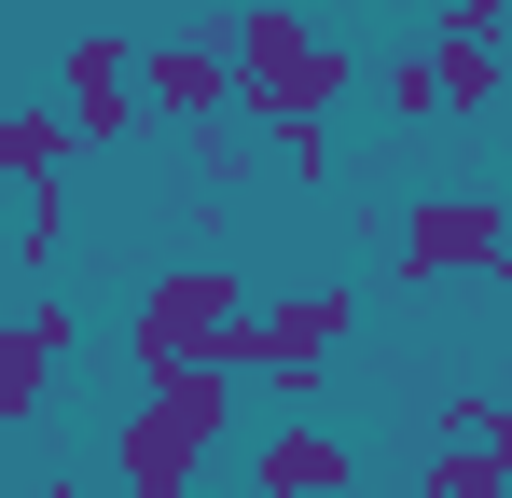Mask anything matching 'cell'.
<instances>
[{
  "mask_svg": "<svg viewBox=\"0 0 512 498\" xmlns=\"http://www.w3.org/2000/svg\"><path fill=\"white\" fill-rule=\"evenodd\" d=\"M236 374L222 360H180V374H153L139 402H125V429H111V485L125 498H194V471L236 443Z\"/></svg>",
  "mask_w": 512,
  "mask_h": 498,
  "instance_id": "cell-1",
  "label": "cell"
},
{
  "mask_svg": "<svg viewBox=\"0 0 512 498\" xmlns=\"http://www.w3.org/2000/svg\"><path fill=\"white\" fill-rule=\"evenodd\" d=\"M222 70H236V125H333L346 97H360V56H346L333 28H305L291 0H250L222 28Z\"/></svg>",
  "mask_w": 512,
  "mask_h": 498,
  "instance_id": "cell-2",
  "label": "cell"
},
{
  "mask_svg": "<svg viewBox=\"0 0 512 498\" xmlns=\"http://www.w3.org/2000/svg\"><path fill=\"white\" fill-rule=\"evenodd\" d=\"M346 332H360V277H305V291H277V305H250V319L222 332V374H236V388H277V402L305 415L333 388Z\"/></svg>",
  "mask_w": 512,
  "mask_h": 498,
  "instance_id": "cell-3",
  "label": "cell"
},
{
  "mask_svg": "<svg viewBox=\"0 0 512 498\" xmlns=\"http://www.w3.org/2000/svg\"><path fill=\"white\" fill-rule=\"evenodd\" d=\"M374 249H388L402 291H499L512 277V208L499 194H402V222Z\"/></svg>",
  "mask_w": 512,
  "mask_h": 498,
  "instance_id": "cell-4",
  "label": "cell"
},
{
  "mask_svg": "<svg viewBox=\"0 0 512 498\" xmlns=\"http://www.w3.org/2000/svg\"><path fill=\"white\" fill-rule=\"evenodd\" d=\"M250 319V277L222 263V249H194L167 277H139V305H125V360H139V388L180 374V360H222V332Z\"/></svg>",
  "mask_w": 512,
  "mask_h": 498,
  "instance_id": "cell-5",
  "label": "cell"
},
{
  "mask_svg": "<svg viewBox=\"0 0 512 498\" xmlns=\"http://www.w3.org/2000/svg\"><path fill=\"white\" fill-rule=\"evenodd\" d=\"M56 125H70V153H111V139H139V28H70Z\"/></svg>",
  "mask_w": 512,
  "mask_h": 498,
  "instance_id": "cell-6",
  "label": "cell"
},
{
  "mask_svg": "<svg viewBox=\"0 0 512 498\" xmlns=\"http://www.w3.org/2000/svg\"><path fill=\"white\" fill-rule=\"evenodd\" d=\"M139 125H236V70H222V42L208 28H167V42H139Z\"/></svg>",
  "mask_w": 512,
  "mask_h": 498,
  "instance_id": "cell-7",
  "label": "cell"
},
{
  "mask_svg": "<svg viewBox=\"0 0 512 498\" xmlns=\"http://www.w3.org/2000/svg\"><path fill=\"white\" fill-rule=\"evenodd\" d=\"M84 346V305L70 291H42V305H14L0 319V429H28V415L56 402V360Z\"/></svg>",
  "mask_w": 512,
  "mask_h": 498,
  "instance_id": "cell-8",
  "label": "cell"
},
{
  "mask_svg": "<svg viewBox=\"0 0 512 498\" xmlns=\"http://www.w3.org/2000/svg\"><path fill=\"white\" fill-rule=\"evenodd\" d=\"M346 485H360V443L319 429V415H277L250 443V498H346Z\"/></svg>",
  "mask_w": 512,
  "mask_h": 498,
  "instance_id": "cell-9",
  "label": "cell"
},
{
  "mask_svg": "<svg viewBox=\"0 0 512 498\" xmlns=\"http://www.w3.org/2000/svg\"><path fill=\"white\" fill-rule=\"evenodd\" d=\"M416 56H429V111H443V125H485V111H499V42H443V28H429V42H416Z\"/></svg>",
  "mask_w": 512,
  "mask_h": 498,
  "instance_id": "cell-10",
  "label": "cell"
},
{
  "mask_svg": "<svg viewBox=\"0 0 512 498\" xmlns=\"http://www.w3.org/2000/svg\"><path fill=\"white\" fill-rule=\"evenodd\" d=\"M14 263H28V277L70 263V166H56V180H14Z\"/></svg>",
  "mask_w": 512,
  "mask_h": 498,
  "instance_id": "cell-11",
  "label": "cell"
},
{
  "mask_svg": "<svg viewBox=\"0 0 512 498\" xmlns=\"http://www.w3.org/2000/svg\"><path fill=\"white\" fill-rule=\"evenodd\" d=\"M429 443H485V457H512V402L485 388V374H457V388H429Z\"/></svg>",
  "mask_w": 512,
  "mask_h": 498,
  "instance_id": "cell-12",
  "label": "cell"
},
{
  "mask_svg": "<svg viewBox=\"0 0 512 498\" xmlns=\"http://www.w3.org/2000/svg\"><path fill=\"white\" fill-rule=\"evenodd\" d=\"M56 166H70V125H56V97L0 111V180H56Z\"/></svg>",
  "mask_w": 512,
  "mask_h": 498,
  "instance_id": "cell-13",
  "label": "cell"
},
{
  "mask_svg": "<svg viewBox=\"0 0 512 498\" xmlns=\"http://www.w3.org/2000/svg\"><path fill=\"white\" fill-rule=\"evenodd\" d=\"M416 498H512V457H485V443H429Z\"/></svg>",
  "mask_w": 512,
  "mask_h": 498,
  "instance_id": "cell-14",
  "label": "cell"
},
{
  "mask_svg": "<svg viewBox=\"0 0 512 498\" xmlns=\"http://www.w3.org/2000/svg\"><path fill=\"white\" fill-rule=\"evenodd\" d=\"M250 139H277V180H291V194L333 180V125H250Z\"/></svg>",
  "mask_w": 512,
  "mask_h": 498,
  "instance_id": "cell-15",
  "label": "cell"
},
{
  "mask_svg": "<svg viewBox=\"0 0 512 498\" xmlns=\"http://www.w3.org/2000/svg\"><path fill=\"white\" fill-rule=\"evenodd\" d=\"M374 97H388V111H402V125H443V111H429V56H416V42H402V56H388V70H374Z\"/></svg>",
  "mask_w": 512,
  "mask_h": 498,
  "instance_id": "cell-16",
  "label": "cell"
},
{
  "mask_svg": "<svg viewBox=\"0 0 512 498\" xmlns=\"http://www.w3.org/2000/svg\"><path fill=\"white\" fill-rule=\"evenodd\" d=\"M194 180L236 194V180H250V139H236V125H194Z\"/></svg>",
  "mask_w": 512,
  "mask_h": 498,
  "instance_id": "cell-17",
  "label": "cell"
},
{
  "mask_svg": "<svg viewBox=\"0 0 512 498\" xmlns=\"http://www.w3.org/2000/svg\"><path fill=\"white\" fill-rule=\"evenodd\" d=\"M512 28V0H443V42H499Z\"/></svg>",
  "mask_w": 512,
  "mask_h": 498,
  "instance_id": "cell-18",
  "label": "cell"
},
{
  "mask_svg": "<svg viewBox=\"0 0 512 498\" xmlns=\"http://www.w3.org/2000/svg\"><path fill=\"white\" fill-rule=\"evenodd\" d=\"M346 498H416V485H374V471H360V485H346Z\"/></svg>",
  "mask_w": 512,
  "mask_h": 498,
  "instance_id": "cell-19",
  "label": "cell"
},
{
  "mask_svg": "<svg viewBox=\"0 0 512 498\" xmlns=\"http://www.w3.org/2000/svg\"><path fill=\"white\" fill-rule=\"evenodd\" d=\"M14 498H70V485H14Z\"/></svg>",
  "mask_w": 512,
  "mask_h": 498,
  "instance_id": "cell-20",
  "label": "cell"
}]
</instances>
